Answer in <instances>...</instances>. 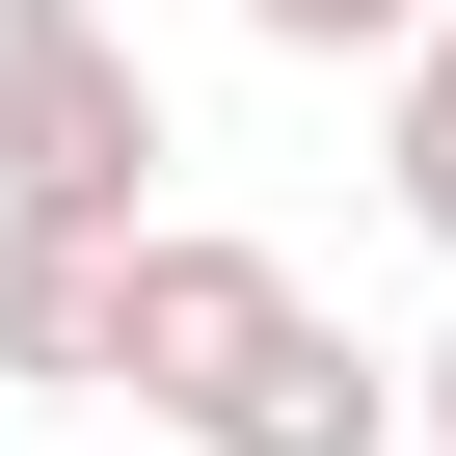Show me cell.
Returning <instances> with one entry per match:
<instances>
[{
  "label": "cell",
  "instance_id": "6da1fadb",
  "mask_svg": "<svg viewBox=\"0 0 456 456\" xmlns=\"http://www.w3.org/2000/svg\"><path fill=\"white\" fill-rule=\"evenodd\" d=\"M161 54L108 0H0V215H161Z\"/></svg>",
  "mask_w": 456,
  "mask_h": 456
},
{
  "label": "cell",
  "instance_id": "7a4b0ae2",
  "mask_svg": "<svg viewBox=\"0 0 456 456\" xmlns=\"http://www.w3.org/2000/svg\"><path fill=\"white\" fill-rule=\"evenodd\" d=\"M161 456H403V349H349L322 296H269L242 349L161 403Z\"/></svg>",
  "mask_w": 456,
  "mask_h": 456
},
{
  "label": "cell",
  "instance_id": "3957f363",
  "mask_svg": "<svg viewBox=\"0 0 456 456\" xmlns=\"http://www.w3.org/2000/svg\"><path fill=\"white\" fill-rule=\"evenodd\" d=\"M269 296H296V269H269V242H242V215H134V242H108V403H134V429H161V403H188V376H215V349H242V322H269Z\"/></svg>",
  "mask_w": 456,
  "mask_h": 456
},
{
  "label": "cell",
  "instance_id": "277c9868",
  "mask_svg": "<svg viewBox=\"0 0 456 456\" xmlns=\"http://www.w3.org/2000/svg\"><path fill=\"white\" fill-rule=\"evenodd\" d=\"M108 242L134 215H0V376L28 403H108Z\"/></svg>",
  "mask_w": 456,
  "mask_h": 456
},
{
  "label": "cell",
  "instance_id": "5b68a950",
  "mask_svg": "<svg viewBox=\"0 0 456 456\" xmlns=\"http://www.w3.org/2000/svg\"><path fill=\"white\" fill-rule=\"evenodd\" d=\"M376 188H403L429 242H456V0H429V28L376 54Z\"/></svg>",
  "mask_w": 456,
  "mask_h": 456
},
{
  "label": "cell",
  "instance_id": "8992f818",
  "mask_svg": "<svg viewBox=\"0 0 456 456\" xmlns=\"http://www.w3.org/2000/svg\"><path fill=\"white\" fill-rule=\"evenodd\" d=\"M242 28H269V54H403L429 0H242Z\"/></svg>",
  "mask_w": 456,
  "mask_h": 456
},
{
  "label": "cell",
  "instance_id": "52a82bcc",
  "mask_svg": "<svg viewBox=\"0 0 456 456\" xmlns=\"http://www.w3.org/2000/svg\"><path fill=\"white\" fill-rule=\"evenodd\" d=\"M403 456H456V322H429V349H403Z\"/></svg>",
  "mask_w": 456,
  "mask_h": 456
}]
</instances>
